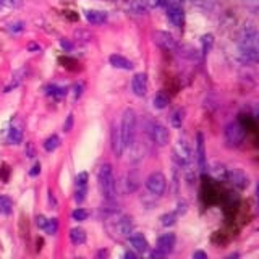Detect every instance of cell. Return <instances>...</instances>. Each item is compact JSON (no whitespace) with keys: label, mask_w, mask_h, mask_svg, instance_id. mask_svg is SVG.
Returning <instances> with one entry per match:
<instances>
[{"label":"cell","mask_w":259,"mask_h":259,"mask_svg":"<svg viewBox=\"0 0 259 259\" xmlns=\"http://www.w3.org/2000/svg\"><path fill=\"white\" fill-rule=\"evenodd\" d=\"M238 49L241 60L246 63H256L259 59L257 49V29L254 24H246L238 34Z\"/></svg>","instance_id":"6da1fadb"},{"label":"cell","mask_w":259,"mask_h":259,"mask_svg":"<svg viewBox=\"0 0 259 259\" xmlns=\"http://www.w3.org/2000/svg\"><path fill=\"white\" fill-rule=\"evenodd\" d=\"M97 182H99V190L102 198L107 202H113L117 199V182L113 177V170L110 164H102L97 174Z\"/></svg>","instance_id":"7a4b0ae2"},{"label":"cell","mask_w":259,"mask_h":259,"mask_svg":"<svg viewBox=\"0 0 259 259\" xmlns=\"http://www.w3.org/2000/svg\"><path fill=\"white\" fill-rule=\"evenodd\" d=\"M135 135H136V113L133 109H126L121 117V125H120V136L121 143H123V149L132 148L135 143Z\"/></svg>","instance_id":"3957f363"},{"label":"cell","mask_w":259,"mask_h":259,"mask_svg":"<svg viewBox=\"0 0 259 259\" xmlns=\"http://www.w3.org/2000/svg\"><path fill=\"white\" fill-rule=\"evenodd\" d=\"M146 133L149 135L151 141L154 144L160 146V148H164V146L168 144L170 141V133L165 125H162L160 121L157 120H149L148 125H146Z\"/></svg>","instance_id":"277c9868"},{"label":"cell","mask_w":259,"mask_h":259,"mask_svg":"<svg viewBox=\"0 0 259 259\" xmlns=\"http://www.w3.org/2000/svg\"><path fill=\"white\" fill-rule=\"evenodd\" d=\"M174 156L178 160V164H180L182 167H185V170L188 172V170L191 168V164H193V151H191V146H190L188 140H186L185 136L177 140Z\"/></svg>","instance_id":"5b68a950"},{"label":"cell","mask_w":259,"mask_h":259,"mask_svg":"<svg viewBox=\"0 0 259 259\" xmlns=\"http://www.w3.org/2000/svg\"><path fill=\"white\" fill-rule=\"evenodd\" d=\"M225 144L229 148H238L245 141V130L240 125V121H230L224 130Z\"/></svg>","instance_id":"8992f818"},{"label":"cell","mask_w":259,"mask_h":259,"mask_svg":"<svg viewBox=\"0 0 259 259\" xmlns=\"http://www.w3.org/2000/svg\"><path fill=\"white\" fill-rule=\"evenodd\" d=\"M146 188L154 196H162L167 188V178L162 172H152L146 178Z\"/></svg>","instance_id":"52a82bcc"},{"label":"cell","mask_w":259,"mask_h":259,"mask_svg":"<svg viewBox=\"0 0 259 259\" xmlns=\"http://www.w3.org/2000/svg\"><path fill=\"white\" fill-rule=\"evenodd\" d=\"M225 180L229 182L230 185H233L235 188H238V190H245V188H248V185H249V178L241 168H227Z\"/></svg>","instance_id":"ba28073f"},{"label":"cell","mask_w":259,"mask_h":259,"mask_svg":"<svg viewBox=\"0 0 259 259\" xmlns=\"http://www.w3.org/2000/svg\"><path fill=\"white\" fill-rule=\"evenodd\" d=\"M165 7H167V16H168L170 23H172L175 28H183L185 13H183V8H182L180 2H170Z\"/></svg>","instance_id":"9c48e42d"},{"label":"cell","mask_w":259,"mask_h":259,"mask_svg":"<svg viewBox=\"0 0 259 259\" xmlns=\"http://www.w3.org/2000/svg\"><path fill=\"white\" fill-rule=\"evenodd\" d=\"M152 37H154V42H156L160 49H164V51L175 52L178 49V44L174 39V36L168 34V32H165V31H156L152 34Z\"/></svg>","instance_id":"30bf717a"},{"label":"cell","mask_w":259,"mask_h":259,"mask_svg":"<svg viewBox=\"0 0 259 259\" xmlns=\"http://www.w3.org/2000/svg\"><path fill=\"white\" fill-rule=\"evenodd\" d=\"M132 91L135 96L143 97L148 93V76L146 73H136L132 79Z\"/></svg>","instance_id":"8fae6325"},{"label":"cell","mask_w":259,"mask_h":259,"mask_svg":"<svg viewBox=\"0 0 259 259\" xmlns=\"http://www.w3.org/2000/svg\"><path fill=\"white\" fill-rule=\"evenodd\" d=\"M133 232V222L128 215H121L115 221V233L118 238H128Z\"/></svg>","instance_id":"7c38bea8"},{"label":"cell","mask_w":259,"mask_h":259,"mask_svg":"<svg viewBox=\"0 0 259 259\" xmlns=\"http://www.w3.org/2000/svg\"><path fill=\"white\" fill-rule=\"evenodd\" d=\"M128 240H130V246H132V249H135L136 253L144 254L149 251V243L144 238L143 233H132L128 237Z\"/></svg>","instance_id":"4fadbf2b"},{"label":"cell","mask_w":259,"mask_h":259,"mask_svg":"<svg viewBox=\"0 0 259 259\" xmlns=\"http://www.w3.org/2000/svg\"><path fill=\"white\" fill-rule=\"evenodd\" d=\"M175 241H177V238H175L174 233H164V235H160V237H159L156 249L160 251L162 254H168V253H172V251H174Z\"/></svg>","instance_id":"5bb4252c"},{"label":"cell","mask_w":259,"mask_h":259,"mask_svg":"<svg viewBox=\"0 0 259 259\" xmlns=\"http://www.w3.org/2000/svg\"><path fill=\"white\" fill-rule=\"evenodd\" d=\"M196 156H198V165L202 174L207 172V162H206V148H204V136L198 133L196 136Z\"/></svg>","instance_id":"9a60e30c"},{"label":"cell","mask_w":259,"mask_h":259,"mask_svg":"<svg viewBox=\"0 0 259 259\" xmlns=\"http://www.w3.org/2000/svg\"><path fill=\"white\" fill-rule=\"evenodd\" d=\"M26 75H28V68L26 67H23V68H20V70H16L13 75H12V79H10V83H8L7 86H5V93H10V91H13V89H16L18 88L23 81H24V78H26Z\"/></svg>","instance_id":"2e32d148"},{"label":"cell","mask_w":259,"mask_h":259,"mask_svg":"<svg viewBox=\"0 0 259 259\" xmlns=\"http://www.w3.org/2000/svg\"><path fill=\"white\" fill-rule=\"evenodd\" d=\"M109 62L113 68H120V70H133V63L130 62L128 59H125L123 55H117L113 54L109 57Z\"/></svg>","instance_id":"e0dca14e"},{"label":"cell","mask_w":259,"mask_h":259,"mask_svg":"<svg viewBox=\"0 0 259 259\" xmlns=\"http://www.w3.org/2000/svg\"><path fill=\"white\" fill-rule=\"evenodd\" d=\"M86 20L91 24H104L105 21H107V13L101 12V10H88Z\"/></svg>","instance_id":"ac0fdd59"},{"label":"cell","mask_w":259,"mask_h":259,"mask_svg":"<svg viewBox=\"0 0 259 259\" xmlns=\"http://www.w3.org/2000/svg\"><path fill=\"white\" fill-rule=\"evenodd\" d=\"M112 149L117 157H120L121 152H123V143H121L120 128H113V132H112Z\"/></svg>","instance_id":"d6986e66"},{"label":"cell","mask_w":259,"mask_h":259,"mask_svg":"<svg viewBox=\"0 0 259 259\" xmlns=\"http://www.w3.org/2000/svg\"><path fill=\"white\" fill-rule=\"evenodd\" d=\"M46 94L51 96L52 99H62V97L67 94V88L63 86H57V84H49L46 88Z\"/></svg>","instance_id":"ffe728a7"},{"label":"cell","mask_w":259,"mask_h":259,"mask_svg":"<svg viewBox=\"0 0 259 259\" xmlns=\"http://www.w3.org/2000/svg\"><path fill=\"white\" fill-rule=\"evenodd\" d=\"M70 241L73 243V245H83V243L86 241V232L83 229H79V227H76V229H71L70 232Z\"/></svg>","instance_id":"44dd1931"},{"label":"cell","mask_w":259,"mask_h":259,"mask_svg":"<svg viewBox=\"0 0 259 259\" xmlns=\"http://www.w3.org/2000/svg\"><path fill=\"white\" fill-rule=\"evenodd\" d=\"M23 141V130L20 126L13 125L8 130V143L10 144H20Z\"/></svg>","instance_id":"7402d4cb"},{"label":"cell","mask_w":259,"mask_h":259,"mask_svg":"<svg viewBox=\"0 0 259 259\" xmlns=\"http://www.w3.org/2000/svg\"><path fill=\"white\" fill-rule=\"evenodd\" d=\"M209 172L214 175V178H217V180H225L227 177V167L224 164H214L212 167L209 168Z\"/></svg>","instance_id":"603a6c76"},{"label":"cell","mask_w":259,"mask_h":259,"mask_svg":"<svg viewBox=\"0 0 259 259\" xmlns=\"http://www.w3.org/2000/svg\"><path fill=\"white\" fill-rule=\"evenodd\" d=\"M152 104H154V107L156 109H165L167 107V104H168V97L164 91H159L156 96H154V99H152Z\"/></svg>","instance_id":"cb8c5ba5"},{"label":"cell","mask_w":259,"mask_h":259,"mask_svg":"<svg viewBox=\"0 0 259 259\" xmlns=\"http://www.w3.org/2000/svg\"><path fill=\"white\" fill-rule=\"evenodd\" d=\"M13 210V201L8 196H0V214L8 215Z\"/></svg>","instance_id":"d4e9b609"},{"label":"cell","mask_w":259,"mask_h":259,"mask_svg":"<svg viewBox=\"0 0 259 259\" xmlns=\"http://www.w3.org/2000/svg\"><path fill=\"white\" fill-rule=\"evenodd\" d=\"M60 146V138L57 136V135H52V136H49L47 140L44 141V149L47 151V152H52V151H55L57 148Z\"/></svg>","instance_id":"484cf974"},{"label":"cell","mask_w":259,"mask_h":259,"mask_svg":"<svg viewBox=\"0 0 259 259\" xmlns=\"http://www.w3.org/2000/svg\"><path fill=\"white\" fill-rule=\"evenodd\" d=\"M183 118H185V110L177 109L172 113V117H170V123H172V126H175V128H180L183 125Z\"/></svg>","instance_id":"4316f807"},{"label":"cell","mask_w":259,"mask_h":259,"mask_svg":"<svg viewBox=\"0 0 259 259\" xmlns=\"http://www.w3.org/2000/svg\"><path fill=\"white\" fill-rule=\"evenodd\" d=\"M201 44H202V54L207 55L210 52V49L214 46V36L212 34H204L201 37Z\"/></svg>","instance_id":"83f0119b"},{"label":"cell","mask_w":259,"mask_h":259,"mask_svg":"<svg viewBox=\"0 0 259 259\" xmlns=\"http://www.w3.org/2000/svg\"><path fill=\"white\" fill-rule=\"evenodd\" d=\"M146 10H152V8H157L162 5H167V0H138Z\"/></svg>","instance_id":"f1b7e54d"},{"label":"cell","mask_w":259,"mask_h":259,"mask_svg":"<svg viewBox=\"0 0 259 259\" xmlns=\"http://www.w3.org/2000/svg\"><path fill=\"white\" fill-rule=\"evenodd\" d=\"M57 230H59V222H57V219H47L44 232L49 233V235H55Z\"/></svg>","instance_id":"f546056e"},{"label":"cell","mask_w":259,"mask_h":259,"mask_svg":"<svg viewBox=\"0 0 259 259\" xmlns=\"http://www.w3.org/2000/svg\"><path fill=\"white\" fill-rule=\"evenodd\" d=\"M177 217H178V214H177V212H168V214H164V215L160 217L162 225H164V227L174 225V224H175V221H177Z\"/></svg>","instance_id":"4dcf8cb0"},{"label":"cell","mask_w":259,"mask_h":259,"mask_svg":"<svg viewBox=\"0 0 259 259\" xmlns=\"http://www.w3.org/2000/svg\"><path fill=\"white\" fill-rule=\"evenodd\" d=\"M88 215H89V212L86 209H76V210H73V214H71V217H73V221H76V222H83V221H86L88 219Z\"/></svg>","instance_id":"1f68e13d"},{"label":"cell","mask_w":259,"mask_h":259,"mask_svg":"<svg viewBox=\"0 0 259 259\" xmlns=\"http://www.w3.org/2000/svg\"><path fill=\"white\" fill-rule=\"evenodd\" d=\"M86 186H88V174L81 172L76 177V188H86Z\"/></svg>","instance_id":"d6a6232c"},{"label":"cell","mask_w":259,"mask_h":259,"mask_svg":"<svg viewBox=\"0 0 259 259\" xmlns=\"http://www.w3.org/2000/svg\"><path fill=\"white\" fill-rule=\"evenodd\" d=\"M8 29H10L12 32H21L24 29V23L18 21V23H12L10 26H8Z\"/></svg>","instance_id":"836d02e7"},{"label":"cell","mask_w":259,"mask_h":259,"mask_svg":"<svg viewBox=\"0 0 259 259\" xmlns=\"http://www.w3.org/2000/svg\"><path fill=\"white\" fill-rule=\"evenodd\" d=\"M71 126H73V113H70L67 117V121L63 123V132H70Z\"/></svg>","instance_id":"e575fe53"},{"label":"cell","mask_w":259,"mask_h":259,"mask_svg":"<svg viewBox=\"0 0 259 259\" xmlns=\"http://www.w3.org/2000/svg\"><path fill=\"white\" fill-rule=\"evenodd\" d=\"M46 222H47V219H46L44 215H37V217H36V225L39 227V229H42V230H44Z\"/></svg>","instance_id":"d590c367"},{"label":"cell","mask_w":259,"mask_h":259,"mask_svg":"<svg viewBox=\"0 0 259 259\" xmlns=\"http://www.w3.org/2000/svg\"><path fill=\"white\" fill-rule=\"evenodd\" d=\"M39 172H40V164H34V165H32V168L29 170V175L31 177H37Z\"/></svg>","instance_id":"8d00e7d4"},{"label":"cell","mask_w":259,"mask_h":259,"mask_svg":"<svg viewBox=\"0 0 259 259\" xmlns=\"http://www.w3.org/2000/svg\"><path fill=\"white\" fill-rule=\"evenodd\" d=\"M193 259H207V254L204 253V251H194Z\"/></svg>","instance_id":"74e56055"},{"label":"cell","mask_w":259,"mask_h":259,"mask_svg":"<svg viewBox=\"0 0 259 259\" xmlns=\"http://www.w3.org/2000/svg\"><path fill=\"white\" fill-rule=\"evenodd\" d=\"M81 89H83V84H75V97L81 96Z\"/></svg>","instance_id":"f35d334b"},{"label":"cell","mask_w":259,"mask_h":259,"mask_svg":"<svg viewBox=\"0 0 259 259\" xmlns=\"http://www.w3.org/2000/svg\"><path fill=\"white\" fill-rule=\"evenodd\" d=\"M28 157H34V151H32V144H28Z\"/></svg>","instance_id":"ab89813d"},{"label":"cell","mask_w":259,"mask_h":259,"mask_svg":"<svg viewBox=\"0 0 259 259\" xmlns=\"http://www.w3.org/2000/svg\"><path fill=\"white\" fill-rule=\"evenodd\" d=\"M28 49H29L31 52H32V51H40V47H39L37 44H29V46H28Z\"/></svg>","instance_id":"60d3db41"},{"label":"cell","mask_w":259,"mask_h":259,"mask_svg":"<svg viewBox=\"0 0 259 259\" xmlns=\"http://www.w3.org/2000/svg\"><path fill=\"white\" fill-rule=\"evenodd\" d=\"M125 257H128V259H135L136 254L133 253V251H126V253H125Z\"/></svg>","instance_id":"b9f144b4"},{"label":"cell","mask_w":259,"mask_h":259,"mask_svg":"<svg viewBox=\"0 0 259 259\" xmlns=\"http://www.w3.org/2000/svg\"><path fill=\"white\" fill-rule=\"evenodd\" d=\"M245 2H253V4H256L257 0H245Z\"/></svg>","instance_id":"7bdbcfd3"},{"label":"cell","mask_w":259,"mask_h":259,"mask_svg":"<svg viewBox=\"0 0 259 259\" xmlns=\"http://www.w3.org/2000/svg\"><path fill=\"white\" fill-rule=\"evenodd\" d=\"M2 7H4V5H2V2H0V8H2Z\"/></svg>","instance_id":"ee69618b"}]
</instances>
